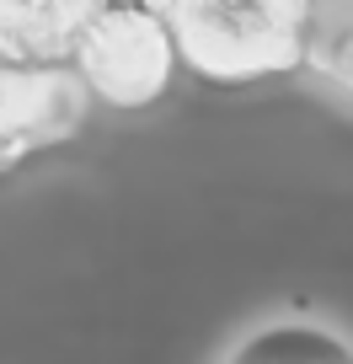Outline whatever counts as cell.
Instances as JSON below:
<instances>
[{"instance_id": "1", "label": "cell", "mask_w": 353, "mask_h": 364, "mask_svg": "<svg viewBox=\"0 0 353 364\" xmlns=\"http://www.w3.org/2000/svg\"><path fill=\"white\" fill-rule=\"evenodd\" d=\"M321 0H166V27L193 75L251 86L305 70Z\"/></svg>"}, {"instance_id": "2", "label": "cell", "mask_w": 353, "mask_h": 364, "mask_svg": "<svg viewBox=\"0 0 353 364\" xmlns=\"http://www.w3.org/2000/svg\"><path fill=\"white\" fill-rule=\"evenodd\" d=\"M70 65L80 70L97 102L134 113V107H156L171 91L183 54L166 27V11L139 0H97L70 43Z\"/></svg>"}, {"instance_id": "3", "label": "cell", "mask_w": 353, "mask_h": 364, "mask_svg": "<svg viewBox=\"0 0 353 364\" xmlns=\"http://www.w3.org/2000/svg\"><path fill=\"white\" fill-rule=\"evenodd\" d=\"M92 86L59 59H0V171L80 129Z\"/></svg>"}, {"instance_id": "4", "label": "cell", "mask_w": 353, "mask_h": 364, "mask_svg": "<svg viewBox=\"0 0 353 364\" xmlns=\"http://www.w3.org/2000/svg\"><path fill=\"white\" fill-rule=\"evenodd\" d=\"M305 75L353 107V0H327L305 48Z\"/></svg>"}, {"instance_id": "5", "label": "cell", "mask_w": 353, "mask_h": 364, "mask_svg": "<svg viewBox=\"0 0 353 364\" xmlns=\"http://www.w3.org/2000/svg\"><path fill=\"white\" fill-rule=\"evenodd\" d=\"M241 359H251V353H337V359H348V343L332 338V332L321 327H273V332H257V338L241 343Z\"/></svg>"}, {"instance_id": "6", "label": "cell", "mask_w": 353, "mask_h": 364, "mask_svg": "<svg viewBox=\"0 0 353 364\" xmlns=\"http://www.w3.org/2000/svg\"><path fill=\"white\" fill-rule=\"evenodd\" d=\"M54 6H65V11H70V16H75V22H86V11H92L97 0H54Z\"/></svg>"}]
</instances>
